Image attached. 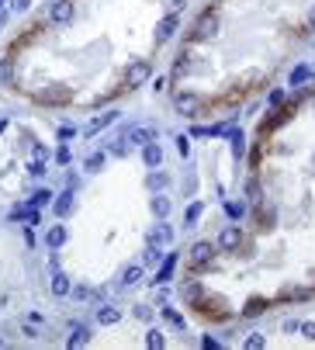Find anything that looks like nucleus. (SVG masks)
<instances>
[{
    "mask_svg": "<svg viewBox=\"0 0 315 350\" xmlns=\"http://www.w3.org/2000/svg\"><path fill=\"white\" fill-rule=\"evenodd\" d=\"M246 347H249V350H260V347H263V337H260V333H253V337L246 340Z\"/></svg>",
    "mask_w": 315,
    "mask_h": 350,
    "instance_id": "f704fd0d",
    "label": "nucleus"
},
{
    "mask_svg": "<svg viewBox=\"0 0 315 350\" xmlns=\"http://www.w3.org/2000/svg\"><path fill=\"white\" fill-rule=\"evenodd\" d=\"M83 344H87V326H77L70 337V347H83Z\"/></svg>",
    "mask_w": 315,
    "mask_h": 350,
    "instance_id": "cd10ccee",
    "label": "nucleus"
},
{
    "mask_svg": "<svg viewBox=\"0 0 315 350\" xmlns=\"http://www.w3.org/2000/svg\"><path fill=\"white\" fill-rule=\"evenodd\" d=\"M118 319H121L118 309H111V305H107V309H97V323H107V326H111V323H118Z\"/></svg>",
    "mask_w": 315,
    "mask_h": 350,
    "instance_id": "6ab92c4d",
    "label": "nucleus"
},
{
    "mask_svg": "<svg viewBox=\"0 0 315 350\" xmlns=\"http://www.w3.org/2000/svg\"><path fill=\"white\" fill-rule=\"evenodd\" d=\"M302 333H305L309 340H315V323H302Z\"/></svg>",
    "mask_w": 315,
    "mask_h": 350,
    "instance_id": "ea45409f",
    "label": "nucleus"
},
{
    "mask_svg": "<svg viewBox=\"0 0 315 350\" xmlns=\"http://www.w3.org/2000/svg\"><path fill=\"white\" fill-rule=\"evenodd\" d=\"M309 24H315V7H312V14H309Z\"/></svg>",
    "mask_w": 315,
    "mask_h": 350,
    "instance_id": "a18cd8bd",
    "label": "nucleus"
},
{
    "mask_svg": "<svg viewBox=\"0 0 315 350\" xmlns=\"http://www.w3.org/2000/svg\"><path fill=\"white\" fill-rule=\"evenodd\" d=\"M149 187H163V174H149Z\"/></svg>",
    "mask_w": 315,
    "mask_h": 350,
    "instance_id": "a19ab883",
    "label": "nucleus"
},
{
    "mask_svg": "<svg viewBox=\"0 0 315 350\" xmlns=\"http://www.w3.org/2000/svg\"><path fill=\"white\" fill-rule=\"evenodd\" d=\"M173 28H177V14H170V17H163V24H159V28H156V42H159V45H163V42H166V38L173 35Z\"/></svg>",
    "mask_w": 315,
    "mask_h": 350,
    "instance_id": "9b49d317",
    "label": "nucleus"
},
{
    "mask_svg": "<svg viewBox=\"0 0 315 350\" xmlns=\"http://www.w3.org/2000/svg\"><path fill=\"white\" fill-rule=\"evenodd\" d=\"M246 198L249 201H260V184L256 180H246Z\"/></svg>",
    "mask_w": 315,
    "mask_h": 350,
    "instance_id": "c85d7f7f",
    "label": "nucleus"
},
{
    "mask_svg": "<svg viewBox=\"0 0 315 350\" xmlns=\"http://www.w3.org/2000/svg\"><path fill=\"white\" fill-rule=\"evenodd\" d=\"M135 316H139V319H153V309H149V305H139Z\"/></svg>",
    "mask_w": 315,
    "mask_h": 350,
    "instance_id": "e433bc0d",
    "label": "nucleus"
},
{
    "mask_svg": "<svg viewBox=\"0 0 315 350\" xmlns=\"http://www.w3.org/2000/svg\"><path fill=\"white\" fill-rule=\"evenodd\" d=\"M267 305H270L267 298H249V305L242 309V316H260V312H267Z\"/></svg>",
    "mask_w": 315,
    "mask_h": 350,
    "instance_id": "2eb2a0df",
    "label": "nucleus"
},
{
    "mask_svg": "<svg viewBox=\"0 0 315 350\" xmlns=\"http://www.w3.org/2000/svg\"><path fill=\"white\" fill-rule=\"evenodd\" d=\"M146 344H149V347H163V333H159V330H153V333L146 337Z\"/></svg>",
    "mask_w": 315,
    "mask_h": 350,
    "instance_id": "72a5a7b5",
    "label": "nucleus"
},
{
    "mask_svg": "<svg viewBox=\"0 0 315 350\" xmlns=\"http://www.w3.org/2000/svg\"><path fill=\"white\" fill-rule=\"evenodd\" d=\"M28 3L31 0H14V10H28Z\"/></svg>",
    "mask_w": 315,
    "mask_h": 350,
    "instance_id": "c03bdc74",
    "label": "nucleus"
},
{
    "mask_svg": "<svg viewBox=\"0 0 315 350\" xmlns=\"http://www.w3.org/2000/svg\"><path fill=\"white\" fill-rule=\"evenodd\" d=\"M38 101H42V104H66V101H70V90H66V87H49V90L38 94Z\"/></svg>",
    "mask_w": 315,
    "mask_h": 350,
    "instance_id": "0eeeda50",
    "label": "nucleus"
},
{
    "mask_svg": "<svg viewBox=\"0 0 315 350\" xmlns=\"http://www.w3.org/2000/svg\"><path fill=\"white\" fill-rule=\"evenodd\" d=\"M170 239H173L170 225H156V229H153V236H149V243H153V246H156V243H170Z\"/></svg>",
    "mask_w": 315,
    "mask_h": 350,
    "instance_id": "f3484780",
    "label": "nucleus"
},
{
    "mask_svg": "<svg viewBox=\"0 0 315 350\" xmlns=\"http://www.w3.org/2000/svg\"><path fill=\"white\" fill-rule=\"evenodd\" d=\"M10 218H28V225H31V222H38V211L35 208H14Z\"/></svg>",
    "mask_w": 315,
    "mask_h": 350,
    "instance_id": "393cba45",
    "label": "nucleus"
},
{
    "mask_svg": "<svg viewBox=\"0 0 315 350\" xmlns=\"http://www.w3.org/2000/svg\"><path fill=\"white\" fill-rule=\"evenodd\" d=\"M73 14H77L73 0H56V3L49 7V21H56V24H70V21H73Z\"/></svg>",
    "mask_w": 315,
    "mask_h": 350,
    "instance_id": "7ed1b4c3",
    "label": "nucleus"
},
{
    "mask_svg": "<svg viewBox=\"0 0 315 350\" xmlns=\"http://www.w3.org/2000/svg\"><path fill=\"white\" fill-rule=\"evenodd\" d=\"M0 83H10V59L0 63Z\"/></svg>",
    "mask_w": 315,
    "mask_h": 350,
    "instance_id": "473e14b6",
    "label": "nucleus"
},
{
    "mask_svg": "<svg viewBox=\"0 0 315 350\" xmlns=\"http://www.w3.org/2000/svg\"><path fill=\"white\" fill-rule=\"evenodd\" d=\"M66 239H70V232H66L63 225H52V229H49V236H45V243H49V250H59V246H63Z\"/></svg>",
    "mask_w": 315,
    "mask_h": 350,
    "instance_id": "9d476101",
    "label": "nucleus"
},
{
    "mask_svg": "<svg viewBox=\"0 0 315 350\" xmlns=\"http://www.w3.org/2000/svg\"><path fill=\"white\" fill-rule=\"evenodd\" d=\"M56 211H59V215H70V211H73V194H70V191L56 201Z\"/></svg>",
    "mask_w": 315,
    "mask_h": 350,
    "instance_id": "5701e85b",
    "label": "nucleus"
},
{
    "mask_svg": "<svg viewBox=\"0 0 315 350\" xmlns=\"http://www.w3.org/2000/svg\"><path fill=\"white\" fill-rule=\"evenodd\" d=\"M52 291H56V295H70V281H66V274H56V278H52Z\"/></svg>",
    "mask_w": 315,
    "mask_h": 350,
    "instance_id": "4be33fe9",
    "label": "nucleus"
},
{
    "mask_svg": "<svg viewBox=\"0 0 315 350\" xmlns=\"http://www.w3.org/2000/svg\"><path fill=\"white\" fill-rule=\"evenodd\" d=\"M177 149H180V153H184V156H187V153H191V142H187V136H180V139H177Z\"/></svg>",
    "mask_w": 315,
    "mask_h": 350,
    "instance_id": "4c0bfd02",
    "label": "nucleus"
},
{
    "mask_svg": "<svg viewBox=\"0 0 315 350\" xmlns=\"http://www.w3.org/2000/svg\"><path fill=\"white\" fill-rule=\"evenodd\" d=\"M142 264H159V250L149 243V250H146V257H142Z\"/></svg>",
    "mask_w": 315,
    "mask_h": 350,
    "instance_id": "7c9ffc66",
    "label": "nucleus"
},
{
    "mask_svg": "<svg viewBox=\"0 0 315 350\" xmlns=\"http://www.w3.org/2000/svg\"><path fill=\"white\" fill-rule=\"evenodd\" d=\"M28 170H31V174H35V177H42V174H45V163H42V160H35V163H31V167H28Z\"/></svg>",
    "mask_w": 315,
    "mask_h": 350,
    "instance_id": "c9c22d12",
    "label": "nucleus"
},
{
    "mask_svg": "<svg viewBox=\"0 0 315 350\" xmlns=\"http://www.w3.org/2000/svg\"><path fill=\"white\" fill-rule=\"evenodd\" d=\"M56 160H59V163H70V149H66V146H63V149H59V153H56Z\"/></svg>",
    "mask_w": 315,
    "mask_h": 350,
    "instance_id": "79ce46f5",
    "label": "nucleus"
},
{
    "mask_svg": "<svg viewBox=\"0 0 315 350\" xmlns=\"http://www.w3.org/2000/svg\"><path fill=\"white\" fill-rule=\"evenodd\" d=\"M180 295H184V302H187V305H194V302L201 298V284H198V281H191V284H184V288H180Z\"/></svg>",
    "mask_w": 315,
    "mask_h": 350,
    "instance_id": "ddd939ff",
    "label": "nucleus"
},
{
    "mask_svg": "<svg viewBox=\"0 0 315 350\" xmlns=\"http://www.w3.org/2000/svg\"><path fill=\"white\" fill-rule=\"evenodd\" d=\"M153 136H156L153 129H135V125H132V129H125V139H132L135 146H149V142H153Z\"/></svg>",
    "mask_w": 315,
    "mask_h": 350,
    "instance_id": "6e6552de",
    "label": "nucleus"
},
{
    "mask_svg": "<svg viewBox=\"0 0 315 350\" xmlns=\"http://www.w3.org/2000/svg\"><path fill=\"white\" fill-rule=\"evenodd\" d=\"M309 76H312V70H309V66H298V70H291V83L298 87V83H305Z\"/></svg>",
    "mask_w": 315,
    "mask_h": 350,
    "instance_id": "bb28decb",
    "label": "nucleus"
},
{
    "mask_svg": "<svg viewBox=\"0 0 315 350\" xmlns=\"http://www.w3.org/2000/svg\"><path fill=\"white\" fill-rule=\"evenodd\" d=\"M215 31H218V14H215V10H205V14L194 21V28L187 31V42H205V38H215Z\"/></svg>",
    "mask_w": 315,
    "mask_h": 350,
    "instance_id": "f257e3e1",
    "label": "nucleus"
},
{
    "mask_svg": "<svg viewBox=\"0 0 315 350\" xmlns=\"http://www.w3.org/2000/svg\"><path fill=\"white\" fill-rule=\"evenodd\" d=\"M73 298H77V302H87V298H90V291H87V288H73Z\"/></svg>",
    "mask_w": 315,
    "mask_h": 350,
    "instance_id": "58836bf2",
    "label": "nucleus"
},
{
    "mask_svg": "<svg viewBox=\"0 0 315 350\" xmlns=\"http://www.w3.org/2000/svg\"><path fill=\"white\" fill-rule=\"evenodd\" d=\"M194 305H198L205 316H215V319H225V316H229V309H225V302H222V298H205V295H201Z\"/></svg>",
    "mask_w": 315,
    "mask_h": 350,
    "instance_id": "20e7f679",
    "label": "nucleus"
},
{
    "mask_svg": "<svg viewBox=\"0 0 315 350\" xmlns=\"http://www.w3.org/2000/svg\"><path fill=\"white\" fill-rule=\"evenodd\" d=\"M229 139H232V153L242 156V153H246V136H242L239 129H229Z\"/></svg>",
    "mask_w": 315,
    "mask_h": 350,
    "instance_id": "dca6fc26",
    "label": "nucleus"
},
{
    "mask_svg": "<svg viewBox=\"0 0 315 350\" xmlns=\"http://www.w3.org/2000/svg\"><path fill=\"white\" fill-rule=\"evenodd\" d=\"M239 246H242V229H236V225H225V229L218 232V250H225V253H236Z\"/></svg>",
    "mask_w": 315,
    "mask_h": 350,
    "instance_id": "f03ea898",
    "label": "nucleus"
},
{
    "mask_svg": "<svg viewBox=\"0 0 315 350\" xmlns=\"http://www.w3.org/2000/svg\"><path fill=\"white\" fill-rule=\"evenodd\" d=\"M163 316H166V319H170V323H173L177 330H184V319H180V316H177L173 309H163Z\"/></svg>",
    "mask_w": 315,
    "mask_h": 350,
    "instance_id": "2f4dec72",
    "label": "nucleus"
},
{
    "mask_svg": "<svg viewBox=\"0 0 315 350\" xmlns=\"http://www.w3.org/2000/svg\"><path fill=\"white\" fill-rule=\"evenodd\" d=\"M173 267H177V253H170V257H166V264L159 267V274L153 278V284H163V281H170V278H173Z\"/></svg>",
    "mask_w": 315,
    "mask_h": 350,
    "instance_id": "f8f14e48",
    "label": "nucleus"
},
{
    "mask_svg": "<svg viewBox=\"0 0 315 350\" xmlns=\"http://www.w3.org/2000/svg\"><path fill=\"white\" fill-rule=\"evenodd\" d=\"M211 257H215V246H211V243H198V246H191V264H194V267H205Z\"/></svg>",
    "mask_w": 315,
    "mask_h": 350,
    "instance_id": "423d86ee",
    "label": "nucleus"
},
{
    "mask_svg": "<svg viewBox=\"0 0 315 350\" xmlns=\"http://www.w3.org/2000/svg\"><path fill=\"white\" fill-rule=\"evenodd\" d=\"M73 136H77L73 129H59V139H63V142H70V139H73Z\"/></svg>",
    "mask_w": 315,
    "mask_h": 350,
    "instance_id": "37998d69",
    "label": "nucleus"
},
{
    "mask_svg": "<svg viewBox=\"0 0 315 350\" xmlns=\"http://www.w3.org/2000/svg\"><path fill=\"white\" fill-rule=\"evenodd\" d=\"M114 118H118V111H107V115H101V118H94V125L87 129V136H94V132H101V129H104V125H111Z\"/></svg>",
    "mask_w": 315,
    "mask_h": 350,
    "instance_id": "4468645a",
    "label": "nucleus"
},
{
    "mask_svg": "<svg viewBox=\"0 0 315 350\" xmlns=\"http://www.w3.org/2000/svg\"><path fill=\"white\" fill-rule=\"evenodd\" d=\"M153 211H156L159 218H166V211H170V201H166L163 194H156V198H153Z\"/></svg>",
    "mask_w": 315,
    "mask_h": 350,
    "instance_id": "a878e982",
    "label": "nucleus"
},
{
    "mask_svg": "<svg viewBox=\"0 0 315 350\" xmlns=\"http://www.w3.org/2000/svg\"><path fill=\"white\" fill-rule=\"evenodd\" d=\"M149 73H153V66H149L146 59H139V63H132V66H128V73H125V76H128V83H132V87H139V83H146V80H149Z\"/></svg>",
    "mask_w": 315,
    "mask_h": 350,
    "instance_id": "39448f33",
    "label": "nucleus"
},
{
    "mask_svg": "<svg viewBox=\"0 0 315 350\" xmlns=\"http://www.w3.org/2000/svg\"><path fill=\"white\" fill-rule=\"evenodd\" d=\"M104 163H107V156H104V153H94V156L87 160V170L97 174V170H104Z\"/></svg>",
    "mask_w": 315,
    "mask_h": 350,
    "instance_id": "412c9836",
    "label": "nucleus"
},
{
    "mask_svg": "<svg viewBox=\"0 0 315 350\" xmlns=\"http://www.w3.org/2000/svg\"><path fill=\"white\" fill-rule=\"evenodd\" d=\"M146 163H149V167H159V163H163V149H159L156 142L146 146Z\"/></svg>",
    "mask_w": 315,
    "mask_h": 350,
    "instance_id": "a211bd4d",
    "label": "nucleus"
},
{
    "mask_svg": "<svg viewBox=\"0 0 315 350\" xmlns=\"http://www.w3.org/2000/svg\"><path fill=\"white\" fill-rule=\"evenodd\" d=\"M49 201H52V191H45V187L35 191V198H31V205H49Z\"/></svg>",
    "mask_w": 315,
    "mask_h": 350,
    "instance_id": "c756f323",
    "label": "nucleus"
},
{
    "mask_svg": "<svg viewBox=\"0 0 315 350\" xmlns=\"http://www.w3.org/2000/svg\"><path fill=\"white\" fill-rule=\"evenodd\" d=\"M142 278V267H139V264H132V267H125V274H121V281H125V284H135V281Z\"/></svg>",
    "mask_w": 315,
    "mask_h": 350,
    "instance_id": "b1692460",
    "label": "nucleus"
},
{
    "mask_svg": "<svg viewBox=\"0 0 315 350\" xmlns=\"http://www.w3.org/2000/svg\"><path fill=\"white\" fill-rule=\"evenodd\" d=\"M198 108H201L198 97H191V94H177V111H180V115H198Z\"/></svg>",
    "mask_w": 315,
    "mask_h": 350,
    "instance_id": "1a4fd4ad",
    "label": "nucleus"
},
{
    "mask_svg": "<svg viewBox=\"0 0 315 350\" xmlns=\"http://www.w3.org/2000/svg\"><path fill=\"white\" fill-rule=\"evenodd\" d=\"M201 211H205V205H201V201H194L191 208L184 211V222H187V225H198V218H201Z\"/></svg>",
    "mask_w": 315,
    "mask_h": 350,
    "instance_id": "aec40b11",
    "label": "nucleus"
}]
</instances>
